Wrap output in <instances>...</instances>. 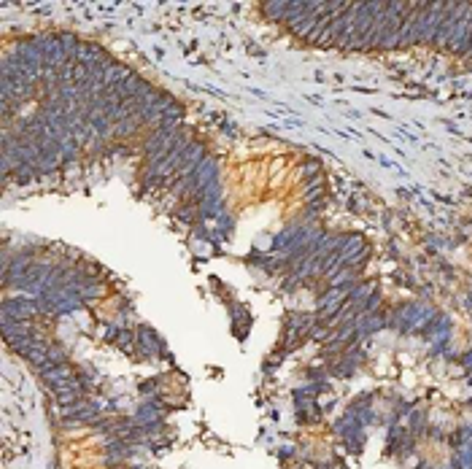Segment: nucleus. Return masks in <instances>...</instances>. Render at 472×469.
<instances>
[{
    "mask_svg": "<svg viewBox=\"0 0 472 469\" xmlns=\"http://www.w3.org/2000/svg\"><path fill=\"white\" fill-rule=\"evenodd\" d=\"M262 13L270 22H286V13H289V3H262Z\"/></svg>",
    "mask_w": 472,
    "mask_h": 469,
    "instance_id": "1",
    "label": "nucleus"
},
{
    "mask_svg": "<svg viewBox=\"0 0 472 469\" xmlns=\"http://www.w3.org/2000/svg\"><path fill=\"white\" fill-rule=\"evenodd\" d=\"M316 170H319V165H316V162H308V165L302 167V175H305V178H313Z\"/></svg>",
    "mask_w": 472,
    "mask_h": 469,
    "instance_id": "2",
    "label": "nucleus"
}]
</instances>
